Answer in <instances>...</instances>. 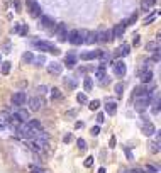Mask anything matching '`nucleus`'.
<instances>
[{"mask_svg":"<svg viewBox=\"0 0 161 173\" xmlns=\"http://www.w3.org/2000/svg\"><path fill=\"white\" fill-rule=\"evenodd\" d=\"M98 83H100V86H105V85H109V83H110V77H107V75H105V77L102 78V80H98Z\"/></svg>","mask_w":161,"mask_h":173,"instance_id":"39","label":"nucleus"},{"mask_svg":"<svg viewBox=\"0 0 161 173\" xmlns=\"http://www.w3.org/2000/svg\"><path fill=\"white\" fill-rule=\"evenodd\" d=\"M7 129V124H2V122H0V132H2V131H5Z\"/></svg>","mask_w":161,"mask_h":173,"instance_id":"54","label":"nucleus"},{"mask_svg":"<svg viewBox=\"0 0 161 173\" xmlns=\"http://www.w3.org/2000/svg\"><path fill=\"white\" fill-rule=\"evenodd\" d=\"M71 138H73V136H71V134H70V132H68V134H64V138H63V141H64V144H68V143H70V141H71Z\"/></svg>","mask_w":161,"mask_h":173,"instance_id":"52","label":"nucleus"},{"mask_svg":"<svg viewBox=\"0 0 161 173\" xmlns=\"http://www.w3.org/2000/svg\"><path fill=\"white\" fill-rule=\"evenodd\" d=\"M158 14H159V12H153V14H151V15H148V17L144 19V21H143V22H144V24H151V22H153V21H154V19H156V17H158Z\"/></svg>","mask_w":161,"mask_h":173,"instance_id":"37","label":"nucleus"},{"mask_svg":"<svg viewBox=\"0 0 161 173\" xmlns=\"http://www.w3.org/2000/svg\"><path fill=\"white\" fill-rule=\"evenodd\" d=\"M154 132H156V127H154L153 122H146V124H143V134L144 136H154Z\"/></svg>","mask_w":161,"mask_h":173,"instance_id":"16","label":"nucleus"},{"mask_svg":"<svg viewBox=\"0 0 161 173\" xmlns=\"http://www.w3.org/2000/svg\"><path fill=\"white\" fill-rule=\"evenodd\" d=\"M0 73L2 75H8L10 73V68H12V63H10V61H2V63H0Z\"/></svg>","mask_w":161,"mask_h":173,"instance_id":"22","label":"nucleus"},{"mask_svg":"<svg viewBox=\"0 0 161 173\" xmlns=\"http://www.w3.org/2000/svg\"><path fill=\"white\" fill-rule=\"evenodd\" d=\"M104 121H105V116L104 114H97V126H100V124H104Z\"/></svg>","mask_w":161,"mask_h":173,"instance_id":"44","label":"nucleus"},{"mask_svg":"<svg viewBox=\"0 0 161 173\" xmlns=\"http://www.w3.org/2000/svg\"><path fill=\"white\" fill-rule=\"evenodd\" d=\"M124 32H126V26H124L122 22H119V24L114 26V29H112V38H122Z\"/></svg>","mask_w":161,"mask_h":173,"instance_id":"15","label":"nucleus"},{"mask_svg":"<svg viewBox=\"0 0 161 173\" xmlns=\"http://www.w3.org/2000/svg\"><path fill=\"white\" fill-rule=\"evenodd\" d=\"M97 41V32L95 31H87L83 36V44H95Z\"/></svg>","mask_w":161,"mask_h":173,"instance_id":"12","label":"nucleus"},{"mask_svg":"<svg viewBox=\"0 0 161 173\" xmlns=\"http://www.w3.org/2000/svg\"><path fill=\"white\" fill-rule=\"evenodd\" d=\"M39 19H41V24H39L41 29H48L51 34H54V32H56V22L53 21L49 15H41Z\"/></svg>","mask_w":161,"mask_h":173,"instance_id":"5","label":"nucleus"},{"mask_svg":"<svg viewBox=\"0 0 161 173\" xmlns=\"http://www.w3.org/2000/svg\"><path fill=\"white\" fill-rule=\"evenodd\" d=\"M63 99V93L59 88H51V100H59Z\"/></svg>","mask_w":161,"mask_h":173,"instance_id":"27","label":"nucleus"},{"mask_svg":"<svg viewBox=\"0 0 161 173\" xmlns=\"http://www.w3.org/2000/svg\"><path fill=\"white\" fill-rule=\"evenodd\" d=\"M110 63H112V68H114V75L115 77H124V75H126V63H124L122 60H117V61H110Z\"/></svg>","mask_w":161,"mask_h":173,"instance_id":"6","label":"nucleus"},{"mask_svg":"<svg viewBox=\"0 0 161 173\" xmlns=\"http://www.w3.org/2000/svg\"><path fill=\"white\" fill-rule=\"evenodd\" d=\"M132 95L136 97V99H139V97H144V95H148V88L144 85H139V86H136L134 92H132Z\"/></svg>","mask_w":161,"mask_h":173,"instance_id":"19","label":"nucleus"},{"mask_svg":"<svg viewBox=\"0 0 161 173\" xmlns=\"http://www.w3.org/2000/svg\"><path fill=\"white\" fill-rule=\"evenodd\" d=\"M88 109L90 110H98V109H100V105H102V102L100 100H92V102H88Z\"/></svg>","mask_w":161,"mask_h":173,"instance_id":"30","label":"nucleus"},{"mask_svg":"<svg viewBox=\"0 0 161 173\" xmlns=\"http://www.w3.org/2000/svg\"><path fill=\"white\" fill-rule=\"evenodd\" d=\"M100 51L102 49H95V51H88V53H81L80 54V58L83 61H92V60H97L98 58V54H100Z\"/></svg>","mask_w":161,"mask_h":173,"instance_id":"14","label":"nucleus"},{"mask_svg":"<svg viewBox=\"0 0 161 173\" xmlns=\"http://www.w3.org/2000/svg\"><path fill=\"white\" fill-rule=\"evenodd\" d=\"M144 173H159V166H154V165H146Z\"/></svg>","mask_w":161,"mask_h":173,"instance_id":"32","label":"nucleus"},{"mask_svg":"<svg viewBox=\"0 0 161 173\" xmlns=\"http://www.w3.org/2000/svg\"><path fill=\"white\" fill-rule=\"evenodd\" d=\"M98 173H107V170L104 168V166H100V168H98Z\"/></svg>","mask_w":161,"mask_h":173,"instance_id":"55","label":"nucleus"},{"mask_svg":"<svg viewBox=\"0 0 161 173\" xmlns=\"http://www.w3.org/2000/svg\"><path fill=\"white\" fill-rule=\"evenodd\" d=\"M27 126H31L32 129H38V131H41V129H42V127H41V122L36 121V119H32V121H27Z\"/></svg>","mask_w":161,"mask_h":173,"instance_id":"33","label":"nucleus"},{"mask_svg":"<svg viewBox=\"0 0 161 173\" xmlns=\"http://www.w3.org/2000/svg\"><path fill=\"white\" fill-rule=\"evenodd\" d=\"M83 165L87 166V168H90V166L93 165V158H90V156H88V158H87V160L83 161Z\"/></svg>","mask_w":161,"mask_h":173,"instance_id":"49","label":"nucleus"},{"mask_svg":"<svg viewBox=\"0 0 161 173\" xmlns=\"http://www.w3.org/2000/svg\"><path fill=\"white\" fill-rule=\"evenodd\" d=\"M29 14H31V17H34V19H38V17H41V15H42L41 7L38 5L36 0H29Z\"/></svg>","mask_w":161,"mask_h":173,"instance_id":"11","label":"nucleus"},{"mask_svg":"<svg viewBox=\"0 0 161 173\" xmlns=\"http://www.w3.org/2000/svg\"><path fill=\"white\" fill-rule=\"evenodd\" d=\"M129 53H131V44L124 43L122 46H120V48H119V54H120V56H127V54H129Z\"/></svg>","mask_w":161,"mask_h":173,"instance_id":"25","label":"nucleus"},{"mask_svg":"<svg viewBox=\"0 0 161 173\" xmlns=\"http://www.w3.org/2000/svg\"><path fill=\"white\" fill-rule=\"evenodd\" d=\"M17 32H19L21 36H27V32H29V26H27V24H22V26H19Z\"/></svg>","mask_w":161,"mask_h":173,"instance_id":"35","label":"nucleus"},{"mask_svg":"<svg viewBox=\"0 0 161 173\" xmlns=\"http://www.w3.org/2000/svg\"><path fill=\"white\" fill-rule=\"evenodd\" d=\"M90 132H92V136H98L100 134V126H93L92 129H90Z\"/></svg>","mask_w":161,"mask_h":173,"instance_id":"41","label":"nucleus"},{"mask_svg":"<svg viewBox=\"0 0 161 173\" xmlns=\"http://www.w3.org/2000/svg\"><path fill=\"white\" fill-rule=\"evenodd\" d=\"M149 151L159 153V141H151V143H149Z\"/></svg>","mask_w":161,"mask_h":173,"instance_id":"31","label":"nucleus"},{"mask_svg":"<svg viewBox=\"0 0 161 173\" xmlns=\"http://www.w3.org/2000/svg\"><path fill=\"white\" fill-rule=\"evenodd\" d=\"M156 5V0H143L141 2V7H143L144 12H148V10H151L153 7Z\"/></svg>","mask_w":161,"mask_h":173,"instance_id":"21","label":"nucleus"},{"mask_svg":"<svg viewBox=\"0 0 161 173\" xmlns=\"http://www.w3.org/2000/svg\"><path fill=\"white\" fill-rule=\"evenodd\" d=\"M105 110L109 116H115V112H117V104H115L114 100L107 99V104H105Z\"/></svg>","mask_w":161,"mask_h":173,"instance_id":"18","label":"nucleus"},{"mask_svg":"<svg viewBox=\"0 0 161 173\" xmlns=\"http://www.w3.org/2000/svg\"><path fill=\"white\" fill-rule=\"evenodd\" d=\"M63 63H64V66H66V68H70V70L75 68L76 63H78V56L75 54V51H70V53H68L66 56H64V61H63Z\"/></svg>","mask_w":161,"mask_h":173,"instance_id":"9","label":"nucleus"},{"mask_svg":"<svg viewBox=\"0 0 161 173\" xmlns=\"http://www.w3.org/2000/svg\"><path fill=\"white\" fill-rule=\"evenodd\" d=\"M76 116H78V110H76V109H70L66 112V117H70V119H71V117H76Z\"/></svg>","mask_w":161,"mask_h":173,"instance_id":"40","label":"nucleus"},{"mask_svg":"<svg viewBox=\"0 0 161 173\" xmlns=\"http://www.w3.org/2000/svg\"><path fill=\"white\" fill-rule=\"evenodd\" d=\"M124 151H126V156H127V160H129V161L134 160V155H132V151L129 149V148H124Z\"/></svg>","mask_w":161,"mask_h":173,"instance_id":"42","label":"nucleus"},{"mask_svg":"<svg viewBox=\"0 0 161 173\" xmlns=\"http://www.w3.org/2000/svg\"><path fill=\"white\" fill-rule=\"evenodd\" d=\"M85 32H87V31H78V29L70 31V32H68V41H70L73 46H81V44H83Z\"/></svg>","mask_w":161,"mask_h":173,"instance_id":"2","label":"nucleus"},{"mask_svg":"<svg viewBox=\"0 0 161 173\" xmlns=\"http://www.w3.org/2000/svg\"><path fill=\"white\" fill-rule=\"evenodd\" d=\"M124 86H126V85H124L122 82H119L117 85H115V93H117V97H120L124 93Z\"/></svg>","mask_w":161,"mask_h":173,"instance_id":"36","label":"nucleus"},{"mask_svg":"<svg viewBox=\"0 0 161 173\" xmlns=\"http://www.w3.org/2000/svg\"><path fill=\"white\" fill-rule=\"evenodd\" d=\"M0 63H2V54H0Z\"/></svg>","mask_w":161,"mask_h":173,"instance_id":"57","label":"nucleus"},{"mask_svg":"<svg viewBox=\"0 0 161 173\" xmlns=\"http://www.w3.org/2000/svg\"><path fill=\"white\" fill-rule=\"evenodd\" d=\"M112 31H102V32H97V41H100V43H109V41H112Z\"/></svg>","mask_w":161,"mask_h":173,"instance_id":"13","label":"nucleus"},{"mask_svg":"<svg viewBox=\"0 0 161 173\" xmlns=\"http://www.w3.org/2000/svg\"><path fill=\"white\" fill-rule=\"evenodd\" d=\"M44 63H46V58L44 56H34V60H32V65L36 66V68H42Z\"/></svg>","mask_w":161,"mask_h":173,"instance_id":"24","label":"nucleus"},{"mask_svg":"<svg viewBox=\"0 0 161 173\" xmlns=\"http://www.w3.org/2000/svg\"><path fill=\"white\" fill-rule=\"evenodd\" d=\"M21 7H22L21 0H14V9H15V12H21Z\"/></svg>","mask_w":161,"mask_h":173,"instance_id":"45","label":"nucleus"},{"mask_svg":"<svg viewBox=\"0 0 161 173\" xmlns=\"http://www.w3.org/2000/svg\"><path fill=\"white\" fill-rule=\"evenodd\" d=\"M149 104H151V97H149V95L139 97V99H136V102H134V109H136L139 114H143L144 110L149 107Z\"/></svg>","mask_w":161,"mask_h":173,"instance_id":"4","label":"nucleus"},{"mask_svg":"<svg viewBox=\"0 0 161 173\" xmlns=\"http://www.w3.org/2000/svg\"><path fill=\"white\" fill-rule=\"evenodd\" d=\"M76 100H78V104H83V105H87V104H88V97L85 95L83 92L76 93Z\"/></svg>","mask_w":161,"mask_h":173,"instance_id":"28","label":"nucleus"},{"mask_svg":"<svg viewBox=\"0 0 161 173\" xmlns=\"http://www.w3.org/2000/svg\"><path fill=\"white\" fill-rule=\"evenodd\" d=\"M10 48H12V44H10V43H4V46H2V51H4V53H10V51H12Z\"/></svg>","mask_w":161,"mask_h":173,"instance_id":"43","label":"nucleus"},{"mask_svg":"<svg viewBox=\"0 0 161 173\" xmlns=\"http://www.w3.org/2000/svg\"><path fill=\"white\" fill-rule=\"evenodd\" d=\"M75 127H76V129H81V127H83V122H80V121H78V122L75 124Z\"/></svg>","mask_w":161,"mask_h":173,"instance_id":"53","label":"nucleus"},{"mask_svg":"<svg viewBox=\"0 0 161 173\" xmlns=\"http://www.w3.org/2000/svg\"><path fill=\"white\" fill-rule=\"evenodd\" d=\"M27 104H29V109L32 112H38L44 104V99L42 97H31V99H27Z\"/></svg>","mask_w":161,"mask_h":173,"instance_id":"8","label":"nucleus"},{"mask_svg":"<svg viewBox=\"0 0 161 173\" xmlns=\"http://www.w3.org/2000/svg\"><path fill=\"white\" fill-rule=\"evenodd\" d=\"M31 170H32V173H44V170L39 166H31Z\"/></svg>","mask_w":161,"mask_h":173,"instance_id":"51","label":"nucleus"},{"mask_svg":"<svg viewBox=\"0 0 161 173\" xmlns=\"http://www.w3.org/2000/svg\"><path fill=\"white\" fill-rule=\"evenodd\" d=\"M56 39H58L59 43H64V41H68V29H66V26L64 24H56Z\"/></svg>","mask_w":161,"mask_h":173,"instance_id":"7","label":"nucleus"},{"mask_svg":"<svg viewBox=\"0 0 161 173\" xmlns=\"http://www.w3.org/2000/svg\"><path fill=\"white\" fill-rule=\"evenodd\" d=\"M10 104H12L14 107H22L24 104H27V95H25V92L24 90L15 92V93L10 97Z\"/></svg>","mask_w":161,"mask_h":173,"instance_id":"3","label":"nucleus"},{"mask_svg":"<svg viewBox=\"0 0 161 173\" xmlns=\"http://www.w3.org/2000/svg\"><path fill=\"white\" fill-rule=\"evenodd\" d=\"M32 48L34 49H39V51H42V53H51V54H58L59 53V49H56V46L54 44H51L49 41H42V39H34L32 43Z\"/></svg>","mask_w":161,"mask_h":173,"instance_id":"1","label":"nucleus"},{"mask_svg":"<svg viewBox=\"0 0 161 173\" xmlns=\"http://www.w3.org/2000/svg\"><path fill=\"white\" fill-rule=\"evenodd\" d=\"M46 68H48V73L51 75H61V71H63V65L59 61H49Z\"/></svg>","mask_w":161,"mask_h":173,"instance_id":"10","label":"nucleus"},{"mask_svg":"<svg viewBox=\"0 0 161 173\" xmlns=\"http://www.w3.org/2000/svg\"><path fill=\"white\" fill-rule=\"evenodd\" d=\"M92 86H93L92 78H90V77H85V80H83V88H85L87 92H90V90H92Z\"/></svg>","mask_w":161,"mask_h":173,"instance_id":"29","label":"nucleus"},{"mask_svg":"<svg viewBox=\"0 0 161 173\" xmlns=\"http://www.w3.org/2000/svg\"><path fill=\"white\" fill-rule=\"evenodd\" d=\"M153 71L151 70H144V71H141V75H139V78H141V82H143V85L144 83H149V82H153Z\"/></svg>","mask_w":161,"mask_h":173,"instance_id":"17","label":"nucleus"},{"mask_svg":"<svg viewBox=\"0 0 161 173\" xmlns=\"http://www.w3.org/2000/svg\"><path fill=\"white\" fill-rule=\"evenodd\" d=\"M132 171H136V173H144V170H139V168H137V170H132Z\"/></svg>","mask_w":161,"mask_h":173,"instance_id":"56","label":"nucleus"},{"mask_svg":"<svg viewBox=\"0 0 161 173\" xmlns=\"http://www.w3.org/2000/svg\"><path fill=\"white\" fill-rule=\"evenodd\" d=\"M38 90H39V93H41V95H44V93H48V90H49V88H48L46 85H41V86H38Z\"/></svg>","mask_w":161,"mask_h":173,"instance_id":"46","label":"nucleus"},{"mask_svg":"<svg viewBox=\"0 0 161 173\" xmlns=\"http://www.w3.org/2000/svg\"><path fill=\"white\" fill-rule=\"evenodd\" d=\"M76 146L80 148V149H85V148H87V143H85V139L78 138V139H76Z\"/></svg>","mask_w":161,"mask_h":173,"instance_id":"38","label":"nucleus"},{"mask_svg":"<svg viewBox=\"0 0 161 173\" xmlns=\"http://www.w3.org/2000/svg\"><path fill=\"white\" fill-rule=\"evenodd\" d=\"M32 60H34V53H31V51L22 53V63H25V65H32Z\"/></svg>","mask_w":161,"mask_h":173,"instance_id":"23","label":"nucleus"},{"mask_svg":"<svg viewBox=\"0 0 161 173\" xmlns=\"http://www.w3.org/2000/svg\"><path fill=\"white\" fill-rule=\"evenodd\" d=\"M146 51H149V53L161 51V49H159V43H156V41H148V43H146Z\"/></svg>","mask_w":161,"mask_h":173,"instance_id":"20","label":"nucleus"},{"mask_svg":"<svg viewBox=\"0 0 161 173\" xmlns=\"http://www.w3.org/2000/svg\"><path fill=\"white\" fill-rule=\"evenodd\" d=\"M64 82H66V85L70 86V90H75L76 86H78V80H76V78H70V77H66V78H64Z\"/></svg>","mask_w":161,"mask_h":173,"instance_id":"26","label":"nucleus"},{"mask_svg":"<svg viewBox=\"0 0 161 173\" xmlns=\"http://www.w3.org/2000/svg\"><path fill=\"white\" fill-rule=\"evenodd\" d=\"M139 43H141L139 34H134V39H132V46H139Z\"/></svg>","mask_w":161,"mask_h":173,"instance_id":"47","label":"nucleus"},{"mask_svg":"<svg viewBox=\"0 0 161 173\" xmlns=\"http://www.w3.org/2000/svg\"><path fill=\"white\" fill-rule=\"evenodd\" d=\"M151 61H153V63H159V51H154V54H153Z\"/></svg>","mask_w":161,"mask_h":173,"instance_id":"48","label":"nucleus"},{"mask_svg":"<svg viewBox=\"0 0 161 173\" xmlns=\"http://www.w3.org/2000/svg\"><path fill=\"white\" fill-rule=\"evenodd\" d=\"M115 144H117V139H115V136H112V138H110V143H109V148H115Z\"/></svg>","mask_w":161,"mask_h":173,"instance_id":"50","label":"nucleus"},{"mask_svg":"<svg viewBox=\"0 0 161 173\" xmlns=\"http://www.w3.org/2000/svg\"><path fill=\"white\" fill-rule=\"evenodd\" d=\"M136 21H137V14H132L131 17L127 19V21H124L122 24H124V26L127 27V26H131V24H136Z\"/></svg>","mask_w":161,"mask_h":173,"instance_id":"34","label":"nucleus"}]
</instances>
